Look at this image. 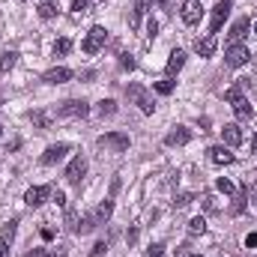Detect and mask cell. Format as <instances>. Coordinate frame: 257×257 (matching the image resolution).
<instances>
[{
	"label": "cell",
	"instance_id": "cell-4",
	"mask_svg": "<svg viewBox=\"0 0 257 257\" xmlns=\"http://www.w3.org/2000/svg\"><path fill=\"white\" fill-rule=\"evenodd\" d=\"M126 96L135 102V105H138V108H141V111H144V114H153V111H156V102H153V96H150V93H147L141 84H128V87H126Z\"/></svg>",
	"mask_w": 257,
	"mask_h": 257
},
{
	"label": "cell",
	"instance_id": "cell-43",
	"mask_svg": "<svg viewBox=\"0 0 257 257\" xmlns=\"http://www.w3.org/2000/svg\"><path fill=\"white\" fill-rule=\"evenodd\" d=\"M51 197H54L60 206H66V194H63V192H51Z\"/></svg>",
	"mask_w": 257,
	"mask_h": 257
},
{
	"label": "cell",
	"instance_id": "cell-11",
	"mask_svg": "<svg viewBox=\"0 0 257 257\" xmlns=\"http://www.w3.org/2000/svg\"><path fill=\"white\" fill-rule=\"evenodd\" d=\"M215 48H218L215 33H206L203 39H194V51H197L200 57H212V54H215Z\"/></svg>",
	"mask_w": 257,
	"mask_h": 257
},
{
	"label": "cell",
	"instance_id": "cell-8",
	"mask_svg": "<svg viewBox=\"0 0 257 257\" xmlns=\"http://www.w3.org/2000/svg\"><path fill=\"white\" fill-rule=\"evenodd\" d=\"M180 15H183V21H186L189 27L200 24V18H203V6H200V0H186L183 9H180Z\"/></svg>",
	"mask_w": 257,
	"mask_h": 257
},
{
	"label": "cell",
	"instance_id": "cell-27",
	"mask_svg": "<svg viewBox=\"0 0 257 257\" xmlns=\"http://www.w3.org/2000/svg\"><path fill=\"white\" fill-rule=\"evenodd\" d=\"M99 114H102V117L117 114V102H114V99H102V102H99Z\"/></svg>",
	"mask_w": 257,
	"mask_h": 257
},
{
	"label": "cell",
	"instance_id": "cell-44",
	"mask_svg": "<svg viewBox=\"0 0 257 257\" xmlns=\"http://www.w3.org/2000/svg\"><path fill=\"white\" fill-rule=\"evenodd\" d=\"M0 257H9V242L0 239Z\"/></svg>",
	"mask_w": 257,
	"mask_h": 257
},
{
	"label": "cell",
	"instance_id": "cell-35",
	"mask_svg": "<svg viewBox=\"0 0 257 257\" xmlns=\"http://www.w3.org/2000/svg\"><path fill=\"white\" fill-rule=\"evenodd\" d=\"M147 33H150V39L159 33V21H156V18H150V21H147Z\"/></svg>",
	"mask_w": 257,
	"mask_h": 257
},
{
	"label": "cell",
	"instance_id": "cell-31",
	"mask_svg": "<svg viewBox=\"0 0 257 257\" xmlns=\"http://www.w3.org/2000/svg\"><path fill=\"white\" fill-rule=\"evenodd\" d=\"M215 189H218V192H224V194H233V183H230V180H224V177H218V180H215Z\"/></svg>",
	"mask_w": 257,
	"mask_h": 257
},
{
	"label": "cell",
	"instance_id": "cell-42",
	"mask_svg": "<svg viewBox=\"0 0 257 257\" xmlns=\"http://www.w3.org/2000/svg\"><path fill=\"white\" fill-rule=\"evenodd\" d=\"M27 257H48L45 248H33V251H27Z\"/></svg>",
	"mask_w": 257,
	"mask_h": 257
},
{
	"label": "cell",
	"instance_id": "cell-37",
	"mask_svg": "<svg viewBox=\"0 0 257 257\" xmlns=\"http://www.w3.org/2000/svg\"><path fill=\"white\" fill-rule=\"evenodd\" d=\"M147 257H165V245H153V248L147 251Z\"/></svg>",
	"mask_w": 257,
	"mask_h": 257
},
{
	"label": "cell",
	"instance_id": "cell-47",
	"mask_svg": "<svg viewBox=\"0 0 257 257\" xmlns=\"http://www.w3.org/2000/svg\"><path fill=\"white\" fill-rule=\"evenodd\" d=\"M186 257H203V254H186Z\"/></svg>",
	"mask_w": 257,
	"mask_h": 257
},
{
	"label": "cell",
	"instance_id": "cell-21",
	"mask_svg": "<svg viewBox=\"0 0 257 257\" xmlns=\"http://www.w3.org/2000/svg\"><path fill=\"white\" fill-rule=\"evenodd\" d=\"M96 224H99V221H96V215H93V212H87V215H81V218H78V230H75V233H90Z\"/></svg>",
	"mask_w": 257,
	"mask_h": 257
},
{
	"label": "cell",
	"instance_id": "cell-26",
	"mask_svg": "<svg viewBox=\"0 0 257 257\" xmlns=\"http://www.w3.org/2000/svg\"><path fill=\"white\" fill-rule=\"evenodd\" d=\"M203 230H206V218H203V215H194L192 221H189V233L197 236V233H203Z\"/></svg>",
	"mask_w": 257,
	"mask_h": 257
},
{
	"label": "cell",
	"instance_id": "cell-33",
	"mask_svg": "<svg viewBox=\"0 0 257 257\" xmlns=\"http://www.w3.org/2000/svg\"><path fill=\"white\" fill-rule=\"evenodd\" d=\"M189 203H192V194H177V197H174V206H177V209H183V206H189Z\"/></svg>",
	"mask_w": 257,
	"mask_h": 257
},
{
	"label": "cell",
	"instance_id": "cell-19",
	"mask_svg": "<svg viewBox=\"0 0 257 257\" xmlns=\"http://www.w3.org/2000/svg\"><path fill=\"white\" fill-rule=\"evenodd\" d=\"M150 3H153V0H135V6H132V18H128V24H132V27H138V24H141V18H144V12L150 9Z\"/></svg>",
	"mask_w": 257,
	"mask_h": 257
},
{
	"label": "cell",
	"instance_id": "cell-45",
	"mask_svg": "<svg viewBox=\"0 0 257 257\" xmlns=\"http://www.w3.org/2000/svg\"><path fill=\"white\" fill-rule=\"evenodd\" d=\"M156 3H159V6H165V9H168V6H171V3H174V0H156Z\"/></svg>",
	"mask_w": 257,
	"mask_h": 257
},
{
	"label": "cell",
	"instance_id": "cell-2",
	"mask_svg": "<svg viewBox=\"0 0 257 257\" xmlns=\"http://www.w3.org/2000/svg\"><path fill=\"white\" fill-rule=\"evenodd\" d=\"M96 147L99 150H111V153H126L128 147H132V138L123 135V132H108V135H102L96 141Z\"/></svg>",
	"mask_w": 257,
	"mask_h": 257
},
{
	"label": "cell",
	"instance_id": "cell-38",
	"mask_svg": "<svg viewBox=\"0 0 257 257\" xmlns=\"http://www.w3.org/2000/svg\"><path fill=\"white\" fill-rule=\"evenodd\" d=\"M30 120H33V123H36V126H48V120H45V114H30Z\"/></svg>",
	"mask_w": 257,
	"mask_h": 257
},
{
	"label": "cell",
	"instance_id": "cell-17",
	"mask_svg": "<svg viewBox=\"0 0 257 257\" xmlns=\"http://www.w3.org/2000/svg\"><path fill=\"white\" fill-rule=\"evenodd\" d=\"M245 33H248V18H239V21L230 27V33H227L230 45H239V39H245Z\"/></svg>",
	"mask_w": 257,
	"mask_h": 257
},
{
	"label": "cell",
	"instance_id": "cell-25",
	"mask_svg": "<svg viewBox=\"0 0 257 257\" xmlns=\"http://www.w3.org/2000/svg\"><path fill=\"white\" fill-rule=\"evenodd\" d=\"M54 15H57V6H54L51 0H42V3H39V18L48 21V18H54Z\"/></svg>",
	"mask_w": 257,
	"mask_h": 257
},
{
	"label": "cell",
	"instance_id": "cell-36",
	"mask_svg": "<svg viewBox=\"0 0 257 257\" xmlns=\"http://www.w3.org/2000/svg\"><path fill=\"white\" fill-rule=\"evenodd\" d=\"M87 3L90 0H72V12H87Z\"/></svg>",
	"mask_w": 257,
	"mask_h": 257
},
{
	"label": "cell",
	"instance_id": "cell-46",
	"mask_svg": "<svg viewBox=\"0 0 257 257\" xmlns=\"http://www.w3.org/2000/svg\"><path fill=\"white\" fill-rule=\"evenodd\" d=\"M251 150L257 153V132H254V138H251Z\"/></svg>",
	"mask_w": 257,
	"mask_h": 257
},
{
	"label": "cell",
	"instance_id": "cell-16",
	"mask_svg": "<svg viewBox=\"0 0 257 257\" xmlns=\"http://www.w3.org/2000/svg\"><path fill=\"white\" fill-rule=\"evenodd\" d=\"M69 78H72V69H66V66H54V69H48V72L42 75L45 84H66Z\"/></svg>",
	"mask_w": 257,
	"mask_h": 257
},
{
	"label": "cell",
	"instance_id": "cell-6",
	"mask_svg": "<svg viewBox=\"0 0 257 257\" xmlns=\"http://www.w3.org/2000/svg\"><path fill=\"white\" fill-rule=\"evenodd\" d=\"M230 9H233V0H218V3L212 6V18H209V30H212V33H218V30H221V24L227 21Z\"/></svg>",
	"mask_w": 257,
	"mask_h": 257
},
{
	"label": "cell",
	"instance_id": "cell-39",
	"mask_svg": "<svg viewBox=\"0 0 257 257\" xmlns=\"http://www.w3.org/2000/svg\"><path fill=\"white\" fill-rule=\"evenodd\" d=\"M66 254H69V248H66V245H57V248H54L48 257H66Z\"/></svg>",
	"mask_w": 257,
	"mask_h": 257
},
{
	"label": "cell",
	"instance_id": "cell-7",
	"mask_svg": "<svg viewBox=\"0 0 257 257\" xmlns=\"http://www.w3.org/2000/svg\"><path fill=\"white\" fill-rule=\"evenodd\" d=\"M248 60H251V51L245 45H230L224 51V63L230 66V69H239V66H245Z\"/></svg>",
	"mask_w": 257,
	"mask_h": 257
},
{
	"label": "cell",
	"instance_id": "cell-1",
	"mask_svg": "<svg viewBox=\"0 0 257 257\" xmlns=\"http://www.w3.org/2000/svg\"><path fill=\"white\" fill-rule=\"evenodd\" d=\"M224 99L230 102V108H233V114H236L239 120H251V114H254V108L248 105V99L242 96V90H239V87H230V90L224 93Z\"/></svg>",
	"mask_w": 257,
	"mask_h": 257
},
{
	"label": "cell",
	"instance_id": "cell-23",
	"mask_svg": "<svg viewBox=\"0 0 257 257\" xmlns=\"http://www.w3.org/2000/svg\"><path fill=\"white\" fill-rule=\"evenodd\" d=\"M245 200H248V186H245V192H239L236 197H233V206H230V212H233V215H239V212L245 209Z\"/></svg>",
	"mask_w": 257,
	"mask_h": 257
},
{
	"label": "cell",
	"instance_id": "cell-12",
	"mask_svg": "<svg viewBox=\"0 0 257 257\" xmlns=\"http://www.w3.org/2000/svg\"><path fill=\"white\" fill-rule=\"evenodd\" d=\"M209 162H212V165H218V168H224V165H233V162H236V156H233L227 147H209Z\"/></svg>",
	"mask_w": 257,
	"mask_h": 257
},
{
	"label": "cell",
	"instance_id": "cell-15",
	"mask_svg": "<svg viewBox=\"0 0 257 257\" xmlns=\"http://www.w3.org/2000/svg\"><path fill=\"white\" fill-rule=\"evenodd\" d=\"M189 141H192V132H189L186 126H177L174 132H168V138H165L168 147H186Z\"/></svg>",
	"mask_w": 257,
	"mask_h": 257
},
{
	"label": "cell",
	"instance_id": "cell-10",
	"mask_svg": "<svg viewBox=\"0 0 257 257\" xmlns=\"http://www.w3.org/2000/svg\"><path fill=\"white\" fill-rule=\"evenodd\" d=\"M48 197H51V189H48V186H33V189H27V194H24V203L36 209V206H42Z\"/></svg>",
	"mask_w": 257,
	"mask_h": 257
},
{
	"label": "cell",
	"instance_id": "cell-14",
	"mask_svg": "<svg viewBox=\"0 0 257 257\" xmlns=\"http://www.w3.org/2000/svg\"><path fill=\"white\" fill-rule=\"evenodd\" d=\"M66 153H69V144H51L42 153V165H57L60 159H66Z\"/></svg>",
	"mask_w": 257,
	"mask_h": 257
},
{
	"label": "cell",
	"instance_id": "cell-32",
	"mask_svg": "<svg viewBox=\"0 0 257 257\" xmlns=\"http://www.w3.org/2000/svg\"><path fill=\"white\" fill-rule=\"evenodd\" d=\"M66 227L75 233L78 230V215H75V209H66Z\"/></svg>",
	"mask_w": 257,
	"mask_h": 257
},
{
	"label": "cell",
	"instance_id": "cell-5",
	"mask_svg": "<svg viewBox=\"0 0 257 257\" xmlns=\"http://www.w3.org/2000/svg\"><path fill=\"white\" fill-rule=\"evenodd\" d=\"M57 114H60V117H81V120H84V117L90 114V105H87L84 99H66V102L57 105Z\"/></svg>",
	"mask_w": 257,
	"mask_h": 257
},
{
	"label": "cell",
	"instance_id": "cell-9",
	"mask_svg": "<svg viewBox=\"0 0 257 257\" xmlns=\"http://www.w3.org/2000/svg\"><path fill=\"white\" fill-rule=\"evenodd\" d=\"M84 174H87V162H84L81 156H75V159L69 162V168H66L63 177L69 180V183H72V186H78V183L84 180Z\"/></svg>",
	"mask_w": 257,
	"mask_h": 257
},
{
	"label": "cell",
	"instance_id": "cell-40",
	"mask_svg": "<svg viewBox=\"0 0 257 257\" xmlns=\"http://www.w3.org/2000/svg\"><path fill=\"white\" fill-rule=\"evenodd\" d=\"M120 66H123V69H135V60H132L128 54H123V60H120Z\"/></svg>",
	"mask_w": 257,
	"mask_h": 257
},
{
	"label": "cell",
	"instance_id": "cell-28",
	"mask_svg": "<svg viewBox=\"0 0 257 257\" xmlns=\"http://www.w3.org/2000/svg\"><path fill=\"white\" fill-rule=\"evenodd\" d=\"M72 51V39H57L54 42V57H66Z\"/></svg>",
	"mask_w": 257,
	"mask_h": 257
},
{
	"label": "cell",
	"instance_id": "cell-24",
	"mask_svg": "<svg viewBox=\"0 0 257 257\" xmlns=\"http://www.w3.org/2000/svg\"><path fill=\"white\" fill-rule=\"evenodd\" d=\"M15 60H18V54H15V51H6V54L0 57V75H6V72L15 66Z\"/></svg>",
	"mask_w": 257,
	"mask_h": 257
},
{
	"label": "cell",
	"instance_id": "cell-41",
	"mask_svg": "<svg viewBox=\"0 0 257 257\" xmlns=\"http://www.w3.org/2000/svg\"><path fill=\"white\" fill-rule=\"evenodd\" d=\"M245 245H248V248H257V233H248V236H245Z\"/></svg>",
	"mask_w": 257,
	"mask_h": 257
},
{
	"label": "cell",
	"instance_id": "cell-20",
	"mask_svg": "<svg viewBox=\"0 0 257 257\" xmlns=\"http://www.w3.org/2000/svg\"><path fill=\"white\" fill-rule=\"evenodd\" d=\"M93 215H96V221H99V224H105V221L114 215V200H102V203L96 206V212H93Z\"/></svg>",
	"mask_w": 257,
	"mask_h": 257
},
{
	"label": "cell",
	"instance_id": "cell-13",
	"mask_svg": "<svg viewBox=\"0 0 257 257\" xmlns=\"http://www.w3.org/2000/svg\"><path fill=\"white\" fill-rule=\"evenodd\" d=\"M242 128L236 126V123H224V128H221V141L227 144V147H239L242 144Z\"/></svg>",
	"mask_w": 257,
	"mask_h": 257
},
{
	"label": "cell",
	"instance_id": "cell-18",
	"mask_svg": "<svg viewBox=\"0 0 257 257\" xmlns=\"http://www.w3.org/2000/svg\"><path fill=\"white\" fill-rule=\"evenodd\" d=\"M186 66V51H171V57H168V75H177L180 69Z\"/></svg>",
	"mask_w": 257,
	"mask_h": 257
},
{
	"label": "cell",
	"instance_id": "cell-29",
	"mask_svg": "<svg viewBox=\"0 0 257 257\" xmlns=\"http://www.w3.org/2000/svg\"><path fill=\"white\" fill-rule=\"evenodd\" d=\"M15 224H18L15 218L3 224V230H0V239H3V242H12V236H15Z\"/></svg>",
	"mask_w": 257,
	"mask_h": 257
},
{
	"label": "cell",
	"instance_id": "cell-3",
	"mask_svg": "<svg viewBox=\"0 0 257 257\" xmlns=\"http://www.w3.org/2000/svg\"><path fill=\"white\" fill-rule=\"evenodd\" d=\"M105 42H108V30L96 24V27H90V33L84 36L81 48H84V54H99V51L105 48Z\"/></svg>",
	"mask_w": 257,
	"mask_h": 257
},
{
	"label": "cell",
	"instance_id": "cell-22",
	"mask_svg": "<svg viewBox=\"0 0 257 257\" xmlns=\"http://www.w3.org/2000/svg\"><path fill=\"white\" fill-rule=\"evenodd\" d=\"M174 87H177V81H171V78H165V81H156V84H153V90H156L159 96H171V93H174Z\"/></svg>",
	"mask_w": 257,
	"mask_h": 257
},
{
	"label": "cell",
	"instance_id": "cell-34",
	"mask_svg": "<svg viewBox=\"0 0 257 257\" xmlns=\"http://www.w3.org/2000/svg\"><path fill=\"white\" fill-rule=\"evenodd\" d=\"M105 251H108V242H105V239H99V242L93 245V251H90V257H102Z\"/></svg>",
	"mask_w": 257,
	"mask_h": 257
},
{
	"label": "cell",
	"instance_id": "cell-48",
	"mask_svg": "<svg viewBox=\"0 0 257 257\" xmlns=\"http://www.w3.org/2000/svg\"><path fill=\"white\" fill-rule=\"evenodd\" d=\"M254 33H257V21H254Z\"/></svg>",
	"mask_w": 257,
	"mask_h": 257
},
{
	"label": "cell",
	"instance_id": "cell-30",
	"mask_svg": "<svg viewBox=\"0 0 257 257\" xmlns=\"http://www.w3.org/2000/svg\"><path fill=\"white\" fill-rule=\"evenodd\" d=\"M200 200H203V209H206V212H215V209H218V206H215V194L212 192H206Z\"/></svg>",
	"mask_w": 257,
	"mask_h": 257
}]
</instances>
